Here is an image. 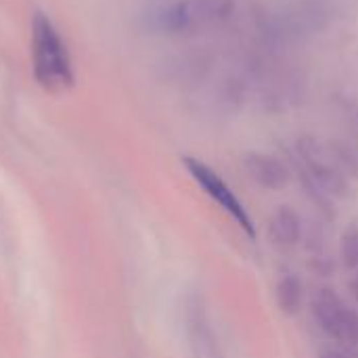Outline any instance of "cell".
Instances as JSON below:
<instances>
[{
  "mask_svg": "<svg viewBox=\"0 0 358 358\" xmlns=\"http://www.w3.org/2000/svg\"><path fill=\"white\" fill-rule=\"evenodd\" d=\"M275 298L283 315L296 317L304 306V283L298 275H285L275 287Z\"/></svg>",
  "mask_w": 358,
  "mask_h": 358,
  "instance_id": "ba28073f",
  "label": "cell"
},
{
  "mask_svg": "<svg viewBox=\"0 0 358 358\" xmlns=\"http://www.w3.org/2000/svg\"><path fill=\"white\" fill-rule=\"evenodd\" d=\"M182 164H185L187 172L191 174V178L203 189V193L210 195L218 203V208H222L250 239H256V227H254L245 206L235 195V191L227 185V180H222V176L212 166H208L206 162H201L197 157H185Z\"/></svg>",
  "mask_w": 358,
  "mask_h": 358,
  "instance_id": "5b68a950",
  "label": "cell"
},
{
  "mask_svg": "<svg viewBox=\"0 0 358 358\" xmlns=\"http://www.w3.org/2000/svg\"><path fill=\"white\" fill-rule=\"evenodd\" d=\"M302 239H304L306 252H310L313 256L325 254V233L319 224H310L308 231H304Z\"/></svg>",
  "mask_w": 358,
  "mask_h": 358,
  "instance_id": "30bf717a",
  "label": "cell"
},
{
  "mask_svg": "<svg viewBox=\"0 0 358 358\" xmlns=\"http://www.w3.org/2000/svg\"><path fill=\"white\" fill-rule=\"evenodd\" d=\"M243 168L248 176L266 191H281L289 185L292 172L285 162L271 153L262 151H250L243 155Z\"/></svg>",
  "mask_w": 358,
  "mask_h": 358,
  "instance_id": "8992f818",
  "label": "cell"
},
{
  "mask_svg": "<svg viewBox=\"0 0 358 358\" xmlns=\"http://www.w3.org/2000/svg\"><path fill=\"white\" fill-rule=\"evenodd\" d=\"M304 222L292 206H281L268 220V237L281 250H292L302 241Z\"/></svg>",
  "mask_w": 358,
  "mask_h": 358,
  "instance_id": "52a82bcc",
  "label": "cell"
},
{
  "mask_svg": "<svg viewBox=\"0 0 358 358\" xmlns=\"http://www.w3.org/2000/svg\"><path fill=\"white\" fill-rule=\"evenodd\" d=\"M310 268L319 275V277H331L334 275V262L327 254H319L310 258Z\"/></svg>",
  "mask_w": 358,
  "mask_h": 358,
  "instance_id": "8fae6325",
  "label": "cell"
},
{
  "mask_svg": "<svg viewBox=\"0 0 358 358\" xmlns=\"http://www.w3.org/2000/svg\"><path fill=\"white\" fill-rule=\"evenodd\" d=\"M313 317L319 329L342 346H358V313L331 287H321L313 296Z\"/></svg>",
  "mask_w": 358,
  "mask_h": 358,
  "instance_id": "277c9868",
  "label": "cell"
},
{
  "mask_svg": "<svg viewBox=\"0 0 358 358\" xmlns=\"http://www.w3.org/2000/svg\"><path fill=\"white\" fill-rule=\"evenodd\" d=\"M319 358H358V352L350 346H342V348H323L319 352Z\"/></svg>",
  "mask_w": 358,
  "mask_h": 358,
  "instance_id": "7c38bea8",
  "label": "cell"
},
{
  "mask_svg": "<svg viewBox=\"0 0 358 358\" xmlns=\"http://www.w3.org/2000/svg\"><path fill=\"white\" fill-rule=\"evenodd\" d=\"M31 59L34 76L40 86L50 92H61L71 86L73 71L67 46L55 23L44 13H34L31 19Z\"/></svg>",
  "mask_w": 358,
  "mask_h": 358,
  "instance_id": "6da1fadb",
  "label": "cell"
},
{
  "mask_svg": "<svg viewBox=\"0 0 358 358\" xmlns=\"http://www.w3.org/2000/svg\"><path fill=\"white\" fill-rule=\"evenodd\" d=\"M235 10V0H176L159 8L153 25L164 34H197L229 19Z\"/></svg>",
  "mask_w": 358,
  "mask_h": 358,
  "instance_id": "7a4b0ae2",
  "label": "cell"
},
{
  "mask_svg": "<svg viewBox=\"0 0 358 358\" xmlns=\"http://www.w3.org/2000/svg\"><path fill=\"white\" fill-rule=\"evenodd\" d=\"M348 292H350V296L358 302V268L352 273V277L348 281Z\"/></svg>",
  "mask_w": 358,
  "mask_h": 358,
  "instance_id": "4fadbf2b",
  "label": "cell"
},
{
  "mask_svg": "<svg viewBox=\"0 0 358 358\" xmlns=\"http://www.w3.org/2000/svg\"><path fill=\"white\" fill-rule=\"evenodd\" d=\"M340 260L348 273H355L358 268V222H350L342 233Z\"/></svg>",
  "mask_w": 358,
  "mask_h": 358,
  "instance_id": "9c48e42d",
  "label": "cell"
},
{
  "mask_svg": "<svg viewBox=\"0 0 358 358\" xmlns=\"http://www.w3.org/2000/svg\"><path fill=\"white\" fill-rule=\"evenodd\" d=\"M300 170H304L327 195L334 199L350 195V176L342 170L331 143H323L317 136H302L296 143Z\"/></svg>",
  "mask_w": 358,
  "mask_h": 358,
  "instance_id": "3957f363",
  "label": "cell"
}]
</instances>
